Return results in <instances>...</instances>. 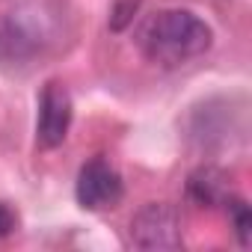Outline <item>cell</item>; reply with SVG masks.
<instances>
[{
    "label": "cell",
    "mask_w": 252,
    "mask_h": 252,
    "mask_svg": "<svg viewBox=\"0 0 252 252\" xmlns=\"http://www.w3.org/2000/svg\"><path fill=\"white\" fill-rule=\"evenodd\" d=\"M71 116H74V104H71L68 89L63 83L51 80L42 89L39 119H36V140H39L42 149L63 146V140L68 137V128H71Z\"/></svg>",
    "instance_id": "cell-4"
},
{
    "label": "cell",
    "mask_w": 252,
    "mask_h": 252,
    "mask_svg": "<svg viewBox=\"0 0 252 252\" xmlns=\"http://www.w3.org/2000/svg\"><path fill=\"white\" fill-rule=\"evenodd\" d=\"M77 205L86 211H110L125 199V184L116 166L104 158H92L80 166L77 175Z\"/></svg>",
    "instance_id": "cell-3"
},
{
    "label": "cell",
    "mask_w": 252,
    "mask_h": 252,
    "mask_svg": "<svg viewBox=\"0 0 252 252\" xmlns=\"http://www.w3.org/2000/svg\"><path fill=\"white\" fill-rule=\"evenodd\" d=\"M137 3H140V0H125V3H119V6H116V12H113V30H122L125 24L134 18Z\"/></svg>",
    "instance_id": "cell-7"
},
{
    "label": "cell",
    "mask_w": 252,
    "mask_h": 252,
    "mask_svg": "<svg viewBox=\"0 0 252 252\" xmlns=\"http://www.w3.org/2000/svg\"><path fill=\"white\" fill-rule=\"evenodd\" d=\"M15 228H18V214L6 202H0V237H9Z\"/></svg>",
    "instance_id": "cell-8"
},
{
    "label": "cell",
    "mask_w": 252,
    "mask_h": 252,
    "mask_svg": "<svg viewBox=\"0 0 252 252\" xmlns=\"http://www.w3.org/2000/svg\"><path fill=\"white\" fill-rule=\"evenodd\" d=\"M140 45L152 63L184 65L214 45V30L187 9H163L146 21Z\"/></svg>",
    "instance_id": "cell-1"
},
{
    "label": "cell",
    "mask_w": 252,
    "mask_h": 252,
    "mask_svg": "<svg viewBox=\"0 0 252 252\" xmlns=\"http://www.w3.org/2000/svg\"><path fill=\"white\" fill-rule=\"evenodd\" d=\"M131 243L137 249H178L184 237L175 208L163 202H149L140 208L131 220Z\"/></svg>",
    "instance_id": "cell-2"
},
{
    "label": "cell",
    "mask_w": 252,
    "mask_h": 252,
    "mask_svg": "<svg viewBox=\"0 0 252 252\" xmlns=\"http://www.w3.org/2000/svg\"><path fill=\"white\" fill-rule=\"evenodd\" d=\"M225 211H228V220H231V228H234L240 246H249L252 243V211H249V205L237 196H228Z\"/></svg>",
    "instance_id": "cell-6"
},
{
    "label": "cell",
    "mask_w": 252,
    "mask_h": 252,
    "mask_svg": "<svg viewBox=\"0 0 252 252\" xmlns=\"http://www.w3.org/2000/svg\"><path fill=\"white\" fill-rule=\"evenodd\" d=\"M187 196L199 205V208H217V205H225V199L231 196L228 190V175L222 169H214V166H202L190 175L187 181Z\"/></svg>",
    "instance_id": "cell-5"
}]
</instances>
